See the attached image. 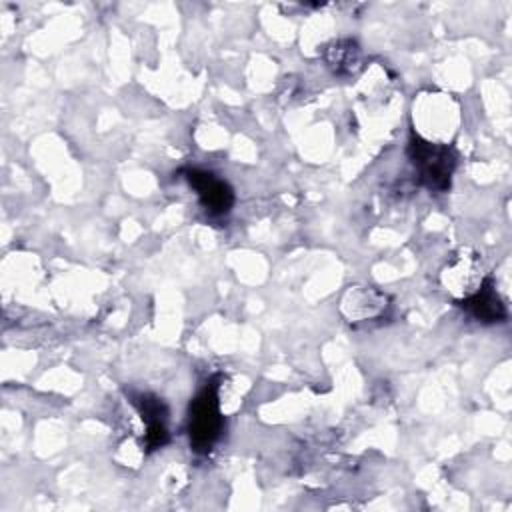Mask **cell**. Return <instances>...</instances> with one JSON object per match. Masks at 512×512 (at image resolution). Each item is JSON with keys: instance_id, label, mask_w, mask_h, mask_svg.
I'll return each instance as SVG.
<instances>
[{"instance_id": "obj_3", "label": "cell", "mask_w": 512, "mask_h": 512, "mask_svg": "<svg viewBox=\"0 0 512 512\" xmlns=\"http://www.w3.org/2000/svg\"><path fill=\"white\" fill-rule=\"evenodd\" d=\"M188 184L196 190V196L202 208L212 216H224L234 206V190L232 186L218 178L214 172L190 168L184 172Z\"/></svg>"}, {"instance_id": "obj_6", "label": "cell", "mask_w": 512, "mask_h": 512, "mask_svg": "<svg viewBox=\"0 0 512 512\" xmlns=\"http://www.w3.org/2000/svg\"><path fill=\"white\" fill-rule=\"evenodd\" d=\"M326 62L336 74H350L360 62V48L354 40H336L326 50Z\"/></svg>"}, {"instance_id": "obj_4", "label": "cell", "mask_w": 512, "mask_h": 512, "mask_svg": "<svg viewBox=\"0 0 512 512\" xmlns=\"http://www.w3.org/2000/svg\"><path fill=\"white\" fill-rule=\"evenodd\" d=\"M132 404L136 406L142 422L146 424V448L148 450H156L162 448L168 440V408L162 402V398L150 394V392H130Z\"/></svg>"}, {"instance_id": "obj_5", "label": "cell", "mask_w": 512, "mask_h": 512, "mask_svg": "<svg viewBox=\"0 0 512 512\" xmlns=\"http://www.w3.org/2000/svg\"><path fill=\"white\" fill-rule=\"evenodd\" d=\"M460 308H464L468 314H472L476 320L484 324H494V322H504L508 312L506 304L502 302L498 290L494 288L492 278H486L476 292L466 296L464 300L458 302Z\"/></svg>"}, {"instance_id": "obj_1", "label": "cell", "mask_w": 512, "mask_h": 512, "mask_svg": "<svg viewBox=\"0 0 512 512\" xmlns=\"http://www.w3.org/2000/svg\"><path fill=\"white\" fill-rule=\"evenodd\" d=\"M218 376L210 378L204 388L190 402L188 410V438L196 454H208L224 430V416L218 400Z\"/></svg>"}, {"instance_id": "obj_2", "label": "cell", "mask_w": 512, "mask_h": 512, "mask_svg": "<svg viewBox=\"0 0 512 512\" xmlns=\"http://www.w3.org/2000/svg\"><path fill=\"white\" fill-rule=\"evenodd\" d=\"M408 158L422 186L432 192H446L456 168V152L448 144L428 142L418 134H410Z\"/></svg>"}]
</instances>
